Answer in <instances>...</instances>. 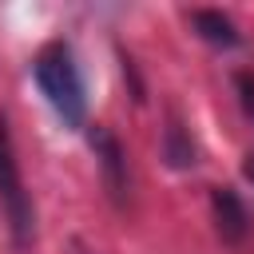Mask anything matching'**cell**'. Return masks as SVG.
<instances>
[{"mask_svg":"<svg viewBox=\"0 0 254 254\" xmlns=\"http://www.w3.org/2000/svg\"><path fill=\"white\" fill-rule=\"evenodd\" d=\"M190 28H194L206 44H214V48H234V44H238L234 20H230L226 12H218V8H190Z\"/></svg>","mask_w":254,"mask_h":254,"instance_id":"cell-6","label":"cell"},{"mask_svg":"<svg viewBox=\"0 0 254 254\" xmlns=\"http://www.w3.org/2000/svg\"><path fill=\"white\" fill-rule=\"evenodd\" d=\"M75 254H95V250H87L83 242H75Z\"/></svg>","mask_w":254,"mask_h":254,"instance_id":"cell-9","label":"cell"},{"mask_svg":"<svg viewBox=\"0 0 254 254\" xmlns=\"http://www.w3.org/2000/svg\"><path fill=\"white\" fill-rule=\"evenodd\" d=\"M210 218H214V230L222 242L238 246L250 238L254 230V218H250V206L242 202V194L234 187H214L210 190Z\"/></svg>","mask_w":254,"mask_h":254,"instance_id":"cell-4","label":"cell"},{"mask_svg":"<svg viewBox=\"0 0 254 254\" xmlns=\"http://www.w3.org/2000/svg\"><path fill=\"white\" fill-rule=\"evenodd\" d=\"M234 87H238V99H242L246 115L254 119V75H250V71H238V75H234Z\"/></svg>","mask_w":254,"mask_h":254,"instance_id":"cell-7","label":"cell"},{"mask_svg":"<svg viewBox=\"0 0 254 254\" xmlns=\"http://www.w3.org/2000/svg\"><path fill=\"white\" fill-rule=\"evenodd\" d=\"M246 175H250V179H254V155H250V159H246Z\"/></svg>","mask_w":254,"mask_h":254,"instance_id":"cell-8","label":"cell"},{"mask_svg":"<svg viewBox=\"0 0 254 254\" xmlns=\"http://www.w3.org/2000/svg\"><path fill=\"white\" fill-rule=\"evenodd\" d=\"M0 206H4V218H8V230H12V242L20 250H28L36 242V206H32L28 187H24L20 159H16L12 131H8L4 115H0Z\"/></svg>","mask_w":254,"mask_h":254,"instance_id":"cell-2","label":"cell"},{"mask_svg":"<svg viewBox=\"0 0 254 254\" xmlns=\"http://www.w3.org/2000/svg\"><path fill=\"white\" fill-rule=\"evenodd\" d=\"M163 159H167L175 171H187V167H194V163H198L194 135H190V127H187L175 111L167 115V127H163Z\"/></svg>","mask_w":254,"mask_h":254,"instance_id":"cell-5","label":"cell"},{"mask_svg":"<svg viewBox=\"0 0 254 254\" xmlns=\"http://www.w3.org/2000/svg\"><path fill=\"white\" fill-rule=\"evenodd\" d=\"M32 75H36L40 95L48 99V107L60 115L64 127H83L87 123V91H83V75H79L71 44L48 40L32 60Z\"/></svg>","mask_w":254,"mask_h":254,"instance_id":"cell-1","label":"cell"},{"mask_svg":"<svg viewBox=\"0 0 254 254\" xmlns=\"http://www.w3.org/2000/svg\"><path fill=\"white\" fill-rule=\"evenodd\" d=\"M91 151H95V159H99V175H103V187H107V194L115 198V202H127V194H131V171H127V151H123V143L107 131V127H91Z\"/></svg>","mask_w":254,"mask_h":254,"instance_id":"cell-3","label":"cell"}]
</instances>
